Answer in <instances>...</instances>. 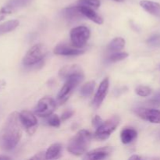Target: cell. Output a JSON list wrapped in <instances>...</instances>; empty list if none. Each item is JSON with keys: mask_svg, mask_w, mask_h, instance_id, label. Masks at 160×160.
Instances as JSON below:
<instances>
[{"mask_svg": "<svg viewBox=\"0 0 160 160\" xmlns=\"http://www.w3.org/2000/svg\"><path fill=\"white\" fill-rule=\"evenodd\" d=\"M78 4L81 5V6H90V7L97 9L100 6V1L99 0H78Z\"/></svg>", "mask_w": 160, "mask_h": 160, "instance_id": "cell-25", "label": "cell"}, {"mask_svg": "<svg viewBox=\"0 0 160 160\" xmlns=\"http://www.w3.org/2000/svg\"><path fill=\"white\" fill-rule=\"evenodd\" d=\"M114 1L119 2H123V1H124V0H114Z\"/></svg>", "mask_w": 160, "mask_h": 160, "instance_id": "cell-34", "label": "cell"}, {"mask_svg": "<svg viewBox=\"0 0 160 160\" xmlns=\"http://www.w3.org/2000/svg\"><path fill=\"white\" fill-rule=\"evenodd\" d=\"M84 78V73H77V74L70 76V78L66 80V82L62 88L60 89L59 92L58 93L57 99L59 103H63L67 101L70 97L72 91L83 81Z\"/></svg>", "mask_w": 160, "mask_h": 160, "instance_id": "cell-3", "label": "cell"}, {"mask_svg": "<svg viewBox=\"0 0 160 160\" xmlns=\"http://www.w3.org/2000/svg\"><path fill=\"white\" fill-rule=\"evenodd\" d=\"M5 87H6V81H5L4 80L0 79V92L2 91Z\"/></svg>", "mask_w": 160, "mask_h": 160, "instance_id": "cell-30", "label": "cell"}, {"mask_svg": "<svg viewBox=\"0 0 160 160\" xmlns=\"http://www.w3.org/2000/svg\"><path fill=\"white\" fill-rule=\"evenodd\" d=\"M112 149L109 147H104V148H97V149L93 150L90 152L87 153L84 157V159L89 160H99L106 159L109 153L111 152Z\"/></svg>", "mask_w": 160, "mask_h": 160, "instance_id": "cell-14", "label": "cell"}, {"mask_svg": "<svg viewBox=\"0 0 160 160\" xmlns=\"http://www.w3.org/2000/svg\"><path fill=\"white\" fill-rule=\"evenodd\" d=\"M56 101L52 98L45 96L41 98L34 109V114L40 117H48L56 109Z\"/></svg>", "mask_w": 160, "mask_h": 160, "instance_id": "cell-7", "label": "cell"}, {"mask_svg": "<svg viewBox=\"0 0 160 160\" xmlns=\"http://www.w3.org/2000/svg\"><path fill=\"white\" fill-rule=\"evenodd\" d=\"M125 46V40L122 38H116L108 45L107 50L110 52H117L123 49Z\"/></svg>", "mask_w": 160, "mask_h": 160, "instance_id": "cell-20", "label": "cell"}, {"mask_svg": "<svg viewBox=\"0 0 160 160\" xmlns=\"http://www.w3.org/2000/svg\"><path fill=\"white\" fill-rule=\"evenodd\" d=\"M11 158L7 156H0V159H10Z\"/></svg>", "mask_w": 160, "mask_h": 160, "instance_id": "cell-33", "label": "cell"}, {"mask_svg": "<svg viewBox=\"0 0 160 160\" xmlns=\"http://www.w3.org/2000/svg\"><path fill=\"white\" fill-rule=\"evenodd\" d=\"M54 53L59 56H78L84 52V50L74 46H68L65 44H59L54 48Z\"/></svg>", "mask_w": 160, "mask_h": 160, "instance_id": "cell-12", "label": "cell"}, {"mask_svg": "<svg viewBox=\"0 0 160 160\" xmlns=\"http://www.w3.org/2000/svg\"><path fill=\"white\" fill-rule=\"evenodd\" d=\"M140 5L144 9L154 16H160V3L149 0H142Z\"/></svg>", "mask_w": 160, "mask_h": 160, "instance_id": "cell-17", "label": "cell"}, {"mask_svg": "<svg viewBox=\"0 0 160 160\" xmlns=\"http://www.w3.org/2000/svg\"><path fill=\"white\" fill-rule=\"evenodd\" d=\"M103 122L104 121L102 120V119L98 115L95 116V117L92 119V125H93L95 128H98V127L101 126V125L102 124Z\"/></svg>", "mask_w": 160, "mask_h": 160, "instance_id": "cell-27", "label": "cell"}, {"mask_svg": "<svg viewBox=\"0 0 160 160\" xmlns=\"http://www.w3.org/2000/svg\"><path fill=\"white\" fill-rule=\"evenodd\" d=\"M142 159V157L137 156V155H134V156H131V157L129 158V159Z\"/></svg>", "mask_w": 160, "mask_h": 160, "instance_id": "cell-32", "label": "cell"}, {"mask_svg": "<svg viewBox=\"0 0 160 160\" xmlns=\"http://www.w3.org/2000/svg\"><path fill=\"white\" fill-rule=\"evenodd\" d=\"M135 113L140 118L152 123H160V110L148 108H137L134 109Z\"/></svg>", "mask_w": 160, "mask_h": 160, "instance_id": "cell-10", "label": "cell"}, {"mask_svg": "<svg viewBox=\"0 0 160 160\" xmlns=\"http://www.w3.org/2000/svg\"><path fill=\"white\" fill-rule=\"evenodd\" d=\"M81 73H84L81 66L74 64V65L65 66L62 68H61L60 70L59 71V76L61 79L66 81L70 76Z\"/></svg>", "mask_w": 160, "mask_h": 160, "instance_id": "cell-13", "label": "cell"}, {"mask_svg": "<svg viewBox=\"0 0 160 160\" xmlns=\"http://www.w3.org/2000/svg\"><path fill=\"white\" fill-rule=\"evenodd\" d=\"M62 15L67 19V21L74 22L77 20H79L82 18V17H84L81 11L79 10L78 6H70V7L64 9L62 10Z\"/></svg>", "mask_w": 160, "mask_h": 160, "instance_id": "cell-15", "label": "cell"}, {"mask_svg": "<svg viewBox=\"0 0 160 160\" xmlns=\"http://www.w3.org/2000/svg\"><path fill=\"white\" fill-rule=\"evenodd\" d=\"M135 92L139 96L146 97L151 94L152 89L147 86H138V87L136 88Z\"/></svg>", "mask_w": 160, "mask_h": 160, "instance_id": "cell-26", "label": "cell"}, {"mask_svg": "<svg viewBox=\"0 0 160 160\" xmlns=\"http://www.w3.org/2000/svg\"><path fill=\"white\" fill-rule=\"evenodd\" d=\"M92 141V134L86 130L78 131L70 140L67 146L69 152L75 156H81L88 149Z\"/></svg>", "mask_w": 160, "mask_h": 160, "instance_id": "cell-2", "label": "cell"}, {"mask_svg": "<svg viewBox=\"0 0 160 160\" xmlns=\"http://www.w3.org/2000/svg\"><path fill=\"white\" fill-rule=\"evenodd\" d=\"M90 30L84 26L74 28L70 31V40L73 46L82 48L90 38Z\"/></svg>", "mask_w": 160, "mask_h": 160, "instance_id": "cell-6", "label": "cell"}, {"mask_svg": "<svg viewBox=\"0 0 160 160\" xmlns=\"http://www.w3.org/2000/svg\"><path fill=\"white\" fill-rule=\"evenodd\" d=\"M20 24L17 20H11L0 24V36L15 30Z\"/></svg>", "mask_w": 160, "mask_h": 160, "instance_id": "cell-21", "label": "cell"}, {"mask_svg": "<svg viewBox=\"0 0 160 160\" xmlns=\"http://www.w3.org/2000/svg\"><path fill=\"white\" fill-rule=\"evenodd\" d=\"M46 122L48 123V125H49V126L54 127V128H59L60 126L61 119L57 115H55V114L52 115V114H51V115L48 117Z\"/></svg>", "mask_w": 160, "mask_h": 160, "instance_id": "cell-23", "label": "cell"}, {"mask_svg": "<svg viewBox=\"0 0 160 160\" xmlns=\"http://www.w3.org/2000/svg\"><path fill=\"white\" fill-rule=\"evenodd\" d=\"M23 133V125L20 120V113L13 112L9 114L0 131V148L11 151L20 142Z\"/></svg>", "mask_w": 160, "mask_h": 160, "instance_id": "cell-1", "label": "cell"}, {"mask_svg": "<svg viewBox=\"0 0 160 160\" xmlns=\"http://www.w3.org/2000/svg\"><path fill=\"white\" fill-rule=\"evenodd\" d=\"M128 56V54L127 52H113L112 54H111L109 56L108 59H109L110 62H117V61H120L122 59H126Z\"/></svg>", "mask_w": 160, "mask_h": 160, "instance_id": "cell-24", "label": "cell"}, {"mask_svg": "<svg viewBox=\"0 0 160 160\" xmlns=\"http://www.w3.org/2000/svg\"><path fill=\"white\" fill-rule=\"evenodd\" d=\"M119 123H120V118L117 116H114L106 121H104L101 126L96 128L95 132V138L101 141L109 138L110 134L115 131Z\"/></svg>", "mask_w": 160, "mask_h": 160, "instance_id": "cell-5", "label": "cell"}, {"mask_svg": "<svg viewBox=\"0 0 160 160\" xmlns=\"http://www.w3.org/2000/svg\"><path fill=\"white\" fill-rule=\"evenodd\" d=\"M148 44L152 45H157L160 42V35H153L148 40Z\"/></svg>", "mask_w": 160, "mask_h": 160, "instance_id": "cell-28", "label": "cell"}, {"mask_svg": "<svg viewBox=\"0 0 160 160\" xmlns=\"http://www.w3.org/2000/svg\"><path fill=\"white\" fill-rule=\"evenodd\" d=\"M62 146L59 143H55L50 145L49 148L45 152V159H58L60 156Z\"/></svg>", "mask_w": 160, "mask_h": 160, "instance_id": "cell-19", "label": "cell"}, {"mask_svg": "<svg viewBox=\"0 0 160 160\" xmlns=\"http://www.w3.org/2000/svg\"><path fill=\"white\" fill-rule=\"evenodd\" d=\"M138 132L135 129L132 128H124L120 133V138L121 142L125 145L131 143L133 141L137 138Z\"/></svg>", "mask_w": 160, "mask_h": 160, "instance_id": "cell-18", "label": "cell"}, {"mask_svg": "<svg viewBox=\"0 0 160 160\" xmlns=\"http://www.w3.org/2000/svg\"><path fill=\"white\" fill-rule=\"evenodd\" d=\"M78 6L79 8V10L81 11V12L84 17L90 19L91 20L98 23V24H102L103 23L102 18L95 10H93L90 6H81V5H78Z\"/></svg>", "mask_w": 160, "mask_h": 160, "instance_id": "cell-16", "label": "cell"}, {"mask_svg": "<svg viewBox=\"0 0 160 160\" xmlns=\"http://www.w3.org/2000/svg\"><path fill=\"white\" fill-rule=\"evenodd\" d=\"M46 55V48L42 44H36L31 47L23 59L24 66H34L38 63L45 58Z\"/></svg>", "mask_w": 160, "mask_h": 160, "instance_id": "cell-4", "label": "cell"}, {"mask_svg": "<svg viewBox=\"0 0 160 160\" xmlns=\"http://www.w3.org/2000/svg\"><path fill=\"white\" fill-rule=\"evenodd\" d=\"M159 135H160V133H159Z\"/></svg>", "mask_w": 160, "mask_h": 160, "instance_id": "cell-35", "label": "cell"}, {"mask_svg": "<svg viewBox=\"0 0 160 160\" xmlns=\"http://www.w3.org/2000/svg\"><path fill=\"white\" fill-rule=\"evenodd\" d=\"M95 87V81H89V82L86 83L85 84L81 87V90H80V94L82 97H88L93 92L94 89Z\"/></svg>", "mask_w": 160, "mask_h": 160, "instance_id": "cell-22", "label": "cell"}, {"mask_svg": "<svg viewBox=\"0 0 160 160\" xmlns=\"http://www.w3.org/2000/svg\"><path fill=\"white\" fill-rule=\"evenodd\" d=\"M153 99H156V100H157V101L160 102V91L158 92V93H156V95L153 97Z\"/></svg>", "mask_w": 160, "mask_h": 160, "instance_id": "cell-31", "label": "cell"}, {"mask_svg": "<svg viewBox=\"0 0 160 160\" xmlns=\"http://www.w3.org/2000/svg\"><path fill=\"white\" fill-rule=\"evenodd\" d=\"M109 78H105L99 84V87H98V91H97L96 94H95V97H94L93 102H92V104L95 108H98L101 104L102 103L103 100L106 98V95L108 93V90H109Z\"/></svg>", "mask_w": 160, "mask_h": 160, "instance_id": "cell-11", "label": "cell"}, {"mask_svg": "<svg viewBox=\"0 0 160 160\" xmlns=\"http://www.w3.org/2000/svg\"><path fill=\"white\" fill-rule=\"evenodd\" d=\"M32 1L33 0H9L6 5L0 9V21L4 20L9 14L31 4Z\"/></svg>", "mask_w": 160, "mask_h": 160, "instance_id": "cell-8", "label": "cell"}, {"mask_svg": "<svg viewBox=\"0 0 160 160\" xmlns=\"http://www.w3.org/2000/svg\"><path fill=\"white\" fill-rule=\"evenodd\" d=\"M73 113H74V112H73V110L65 111V112L62 114V117H61V120H62V121H65V120H67V119L70 118V117L73 115Z\"/></svg>", "mask_w": 160, "mask_h": 160, "instance_id": "cell-29", "label": "cell"}, {"mask_svg": "<svg viewBox=\"0 0 160 160\" xmlns=\"http://www.w3.org/2000/svg\"><path fill=\"white\" fill-rule=\"evenodd\" d=\"M20 120L23 128L30 135L34 134L38 128V120L33 112L28 110L22 111L20 112Z\"/></svg>", "mask_w": 160, "mask_h": 160, "instance_id": "cell-9", "label": "cell"}]
</instances>
